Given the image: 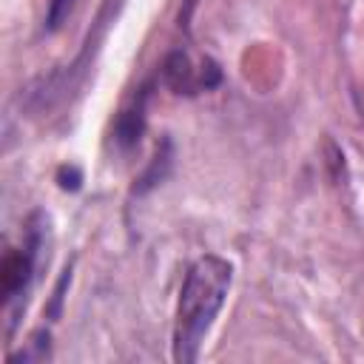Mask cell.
Instances as JSON below:
<instances>
[{"mask_svg": "<svg viewBox=\"0 0 364 364\" xmlns=\"http://www.w3.org/2000/svg\"><path fill=\"white\" fill-rule=\"evenodd\" d=\"M43 216L34 213L28 219V236L23 242V247H14L3 256V264H0V287H3V301H14V299H26L28 287H31V279H34V267H37V253H40V245H43Z\"/></svg>", "mask_w": 364, "mask_h": 364, "instance_id": "obj_3", "label": "cell"}, {"mask_svg": "<svg viewBox=\"0 0 364 364\" xmlns=\"http://www.w3.org/2000/svg\"><path fill=\"white\" fill-rule=\"evenodd\" d=\"M145 102H148V85L139 88V94L134 97V102L128 108L119 111L117 122H114V139L119 148H134L145 131Z\"/></svg>", "mask_w": 364, "mask_h": 364, "instance_id": "obj_4", "label": "cell"}, {"mask_svg": "<svg viewBox=\"0 0 364 364\" xmlns=\"http://www.w3.org/2000/svg\"><path fill=\"white\" fill-rule=\"evenodd\" d=\"M233 282V267L222 256H199L182 282L173 321V361L191 364L199 358L202 341L219 316Z\"/></svg>", "mask_w": 364, "mask_h": 364, "instance_id": "obj_1", "label": "cell"}, {"mask_svg": "<svg viewBox=\"0 0 364 364\" xmlns=\"http://www.w3.org/2000/svg\"><path fill=\"white\" fill-rule=\"evenodd\" d=\"M48 358V338L43 341V336H34L28 341V350H23L20 355H11V361H43Z\"/></svg>", "mask_w": 364, "mask_h": 364, "instance_id": "obj_6", "label": "cell"}, {"mask_svg": "<svg viewBox=\"0 0 364 364\" xmlns=\"http://www.w3.org/2000/svg\"><path fill=\"white\" fill-rule=\"evenodd\" d=\"M119 9H122V0H105L100 14H97V20H94V26H91V31H88V37H85V43H82V48H80V54L68 65L51 71L48 77L34 80L20 94V102L26 105L28 114H48L57 105H63L65 100H71V94L85 82V77H88V71H91V65H94V60L100 54V46H102L111 23L117 20Z\"/></svg>", "mask_w": 364, "mask_h": 364, "instance_id": "obj_2", "label": "cell"}, {"mask_svg": "<svg viewBox=\"0 0 364 364\" xmlns=\"http://www.w3.org/2000/svg\"><path fill=\"white\" fill-rule=\"evenodd\" d=\"M71 9H74V0H51L48 14H46V31H57L63 20L71 14Z\"/></svg>", "mask_w": 364, "mask_h": 364, "instance_id": "obj_5", "label": "cell"}]
</instances>
